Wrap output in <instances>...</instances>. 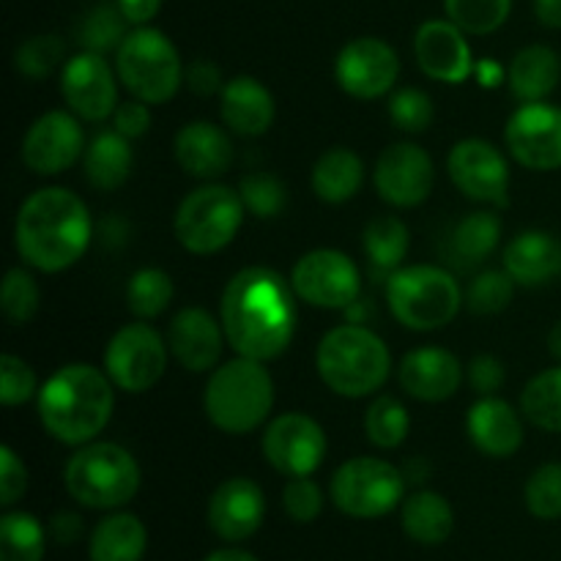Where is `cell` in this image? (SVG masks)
I'll return each instance as SVG.
<instances>
[{"mask_svg":"<svg viewBox=\"0 0 561 561\" xmlns=\"http://www.w3.org/2000/svg\"><path fill=\"white\" fill-rule=\"evenodd\" d=\"M294 285L268 266H247L228 279L219 301L228 345L236 356L272 362L288 351L296 334Z\"/></svg>","mask_w":561,"mask_h":561,"instance_id":"6da1fadb","label":"cell"},{"mask_svg":"<svg viewBox=\"0 0 561 561\" xmlns=\"http://www.w3.org/2000/svg\"><path fill=\"white\" fill-rule=\"evenodd\" d=\"M91 211L66 186L36 190L14 219V247L27 266L58 274L75 266L91 244Z\"/></svg>","mask_w":561,"mask_h":561,"instance_id":"7a4b0ae2","label":"cell"},{"mask_svg":"<svg viewBox=\"0 0 561 561\" xmlns=\"http://www.w3.org/2000/svg\"><path fill=\"white\" fill-rule=\"evenodd\" d=\"M113 389L115 383L110 381L104 367L99 370L82 362L58 367L36 394L44 431L66 447L93 442L110 425L115 409Z\"/></svg>","mask_w":561,"mask_h":561,"instance_id":"3957f363","label":"cell"},{"mask_svg":"<svg viewBox=\"0 0 561 561\" xmlns=\"http://www.w3.org/2000/svg\"><path fill=\"white\" fill-rule=\"evenodd\" d=\"M316 367L334 394L359 400L389 381L392 354L373 329L348 321L323 334L316 351Z\"/></svg>","mask_w":561,"mask_h":561,"instance_id":"277c9868","label":"cell"},{"mask_svg":"<svg viewBox=\"0 0 561 561\" xmlns=\"http://www.w3.org/2000/svg\"><path fill=\"white\" fill-rule=\"evenodd\" d=\"M208 422L228 436H247L263 427L274 409V378L266 362L236 359L214 367L203 392Z\"/></svg>","mask_w":561,"mask_h":561,"instance_id":"5b68a950","label":"cell"},{"mask_svg":"<svg viewBox=\"0 0 561 561\" xmlns=\"http://www.w3.org/2000/svg\"><path fill=\"white\" fill-rule=\"evenodd\" d=\"M69 496L88 510H115L140 491V466L135 455L113 442H88L77 447L64 469Z\"/></svg>","mask_w":561,"mask_h":561,"instance_id":"8992f818","label":"cell"},{"mask_svg":"<svg viewBox=\"0 0 561 561\" xmlns=\"http://www.w3.org/2000/svg\"><path fill=\"white\" fill-rule=\"evenodd\" d=\"M392 316L411 332H436L460 312V285L442 266H405L387 277Z\"/></svg>","mask_w":561,"mask_h":561,"instance_id":"52a82bcc","label":"cell"},{"mask_svg":"<svg viewBox=\"0 0 561 561\" xmlns=\"http://www.w3.org/2000/svg\"><path fill=\"white\" fill-rule=\"evenodd\" d=\"M115 71L126 91L146 104H164L184 85V64L162 31L137 25L115 49Z\"/></svg>","mask_w":561,"mask_h":561,"instance_id":"ba28073f","label":"cell"},{"mask_svg":"<svg viewBox=\"0 0 561 561\" xmlns=\"http://www.w3.org/2000/svg\"><path fill=\"white\" fill-rule=\"evenodd\" d=\"M244 211L241 195L230 186H197L175 208V239L192 255H214L236 239Z\"/></svg>","mask_w":561,"mask_h":561,"instance_id":"9c48e42d","label":"cell"},{"mask_svg":"<svg viewBox=\"0 0 561 561\" xmlns=\"http://www.w3.org/2000/svg\"><path fill=\"white\" fill-rule=\"evenodd\" d=\"M403 496L405 474L381 458H351L332 477L334 507L351 518H383Z\"/></svg>","mask_w":561,"mask_h":561,"instance_id":"30bf717a","label":"cell"},{"mask_svg":"<svg viewBox=\"0 0 561 561\" xmlns=\"http://www.w3.org/2000/svg\"><path fill=\"white\" fill-rule=\"evenodd\" d=\"M168 337L157 332L151 323H126L110 337L104 348V373L115 389L129 394H142L159 383L168 367Z\"/></svg>","mask_w":561,"mask_h":561,"instance_id":"8fae6325","label":"cell"},{"mask_svg":"<svg viewBox=\"0 0 561 561\" xmlns=\"http://www.w3.org/2000/svg\"><path fill=\"white\" fill-rule=\"evenodd\" d=\"M290 285L299 301L318 310H348L362 296L359 266L340 250L305 252L290 268Z\"/></svg>","mask_w":561,"mask_h":561,"instance_id":"7c38bea8","label":"cell"},{"mask_svg":"<svg viewBox=\"0 0 561 561\" xmlns=\"http://www.w3.org/2000/svg\"><path fill=\"white\" fill-rule=\"evenodd\" d=\"M510 157L526 170H561V107L551 102H526L504 126Z\"/></svg>","mask_w":561,"mask_h":561,"instance_id":"4fadbf2b","label":"cell"},{"mask_svg":"<svg viewBox=\"0 0 561 561\" xmlns=\"http://www.w3.org/2000/svg\"><path fill=\"white\" fill-rule=\"evenodd\" d=\"M263 458L283 477H310L327 458V433L312 416L288 411L272 420L263 431Z\"/></svg>","mask_w":561,"mask_h":561,"instance_id":"5bb4252c","label":"cell"},{"mask_svg":"<svg viewBox=\"0 0 561 561\" xmlns=\"http://www.w3.org/2000/svg\"><path fill=\"white\" fill-rule=\"evenodd\" d=\"M447 170L453 184L469 201L485 206H507L510 201V164L493 142L469 137L455 142L447 157Z\"/></svg>","mask_w":561,"mask_h":561,"instance_id":"9a60e30c","label":"cell"},{"mask_svg":"<svg viewBox=\"0 0 561 561\" xmlns=\"http://www.w3.org/2000/svg\"><path fill=\"white\" fill-rule=\"evenodd\" d=\"M60 93L71 113L82 121H107L118 107V71L99 53L71 55L60 71Z\"/></svg>","mask_w":561,"mask_h":561,"instance_id":"2e32d148","label":"cell"},{"mask_svg":"<svg viewBox=\"0 0 561 561\" xmlns=\"http://www.w3.org/2000/svg\"><path fill=\"white\" fill-rule=\"evenodd\" d=\"M400 75V58L383 38L359 36L345 44L334 58V80L348 96L378 99L387 96Z\"/></svg>","mask_w":561,"mask_h":561,"instance_id":"e0dca14e","label":"cell"},{"mask_svg":"<svg viewBox=\"0 0 561 561\" xmlns=\"http://www.w3.org/2000/svg\"><path fill=\"white\" fill-rule=\"evenodd\" d=\"M376 192L394 208H414L431 197L436 168L431 153L416 142H394L383 148L373 170Z\"/></svg>","mask_w":561,"mask_h":561,"instance_id":"ac0fdd59","label":"cell"},{"mask_svg":"<svg viewBox=\"0 0 561 561\" xmlns=\"http://www.w3.org/2000/svg\"><path fill=\"white\" fill-rule=\"evenodd\" d=\"M85 153V131L75 113L49 110L38 115L22 140V162L36 175H58Z\"/></svg>","mask_w":561,"mask_h":561,"instance_id":"d6986e66","label":"cell"},{"mask_svg":"<svg viewBox=\"0 0 561 561\" xmlns=\"http://www.w3.org/2000/svg\"><path fill=\"white\" fill-rule=\"evenodd\" d=\"M469 33L460 31L453 20H427L414 33V55L420 69L431 80L460 85L474 75V53Z\"/></svg>","mask_w":561,"mask_h":561,"instance_id":"ffe728a7","label":"cell"},{"mask_svg":"<svg viewBox=\"0 0 561 561\" xmlns=\"http://www.w3.org/2000/svg\"><path fill=\"white\" fill-rule=\"evenodd\" d=\"M225 343L222 321L203 307H184L168 327L170 356L190 373H208L219 365Z\"/></svg>","mask_w":561,"mask_h":561,"instance_id":"44dd1931","label":"cell"},{"mask_svg":"<svg viewBox=\"0 0 561 561\" xmlns=\"http://www.w3.org/2000/svg\"><path fill=\"white\" fill-rule=\"evenodd\" d=\"M266 518V496L261 485L247 477H230L208 502V526L228 542H241L255 535Z\"/></svg>","mask_w":561,"mask_h":561,"instance_id":"7402d4cb","label":"cell"},{"mask_svg":"<svg viewBox=\"0 0 561 561\" xmlns=\"http://www.w3.org/2000/svg\"><path fill=\"white\" fill-rule=\"evenodd\" d=\"M398 381L409 398L422 403H444L453 398L463 381L458 356L438 345H422L409 351L398 367Z\"/></svg>","mask_w":561,"mask_h":561,"instance_id":"603a6c76","label":"cell"},{"mask_svg":"<svg viewBox=\"0 0 561 561\" xmlns=\"http://www.w3.org/2000/svg\"><path fill=\"white\" fill-rule=\"evenodd\" d=\"M173 157L179 168L192 179L214 181L228 173L236 151L222 126L211 124V121H192L175 131Z\"/></svg>","mask_w":561,"mask_h":561,"instance_id":"cb8c5ba5","label":"cell"},{"mask_svg":"<svg viewBox=\"0 0 561 561\" xmlns=\"http://www.w3.org/2000/svg\"><path fill=\"white\" fill-rule=\"evenodd\" d=\"M471 444L488 458H513L524 447V414L507 400L485 394L477 400L466 416Z\"/></svg>","mask_w":561,"mask_h":561,"instance_id":"d4e9b609","label":"cell"},{"mask_svg":"<svg viewBox=\"0 0 561 561\" xmlns=\"http://www.w3.org/2000/svg\"><path fill=\"white\" fill-rule=\"evenodd\" d=\"M219 115H222V124L236 135L261 137L272 129L277 107H274L272 91L261 80L241 75L225 82L219 93Z\"/></svg>","mask_w":561,"mask_h":561,"instance_id":"484cf974","label":"cell"},{"mask_svg":"<svg viewBox=\"0 0 561 561\" xmlns=\"http://www.w3.org/2000/svg\"><path fill=\"white\" fill-rule=\"evenodd\" d=\"M504 272L526 288L561 277V239L548 230H524L504 247Z\"/></svg>","mask_w":561,"mask_h":561,"instance_id":"4316f807","label":"cell"},{"mask_svg":"<svg viewBox=\"0 0 561 561\" xmlns=\"http://www.w3.org/2000/svg\"><path fill=\"white\" fill-rule=\"evenodd\" d=\"M561 58L546 44H531L515 53L507 69V85L520 104L542 102L559 88Z\"/></svg>","mask_w":561,"mask_h":561,"instance_id":"83f0119b","label":"cell"},{"mask_svg":"<svg viewBox=\"0 0 561 561\" xmlns=\"http://www.w3.org/2000/svg\"><path fill=\"white\" fill-rule=\"evenodd\" d=\"M131 168H135V153H131L129 137L115 129L99 131L82 153V173H85L88 184L99 192L124 186L131 175Z\"/></svg>","mask_w":561,"mask_h":561,"instance_id":"f1b7e54d","label":"cell"},{"mask_svg":"<svg viewBox=\"0 0 561 561\" xmlns=\"http://www.w3.org/2000/svg\"><path fill=\"white\" fill-rule=\"evenodd\" d=\"M310 181L318 201L332 203V206L348 203L351 197L359 195L362 184H365V162L351 148H329L327 153L318 157Z\"/></svg>","mask_w":561,"mask_h":561,"instance_id":"f546056e","label":"cell"},{"mask_svg":"<svg viewBox=\"0 0 561 561\" xmlns=\"http://www.w3.org/2000/svg\"><path fill=\"white\" fill-rule=\"evenodd\" d=\"M148 546V531L137 515L115 513L99 520L91 531V561H140Z\"/></svg>","mask_w":561,"mask_h":561,"instance_id":"4dcf8cb0","label":"cell"},{"mask_svg":"<svg viewBox=\"0 0 561 561\" xmlns=\"http://www.w3.org/2000/svg\"><path fill=\"white\" fill-rule=\"evenodd\" d=\"M403 531L420 546H442L455 529L453 504L433 491H416L403 504Z\"/></svg>","mask_w":561,"mask_h":561,"instance_id":"1f68e13d","label":"cell"},{"mask_svg":"<svg viewBox=\"0 0 561 561\" xmlns=\"http://www.w3.org/2000/svg\"><path fill=\"white\" fill-rule=\"evenodd\" d=\"M362 244H365V255L370 261V268H376L381 274H392L398 272L400 263L409 255L411 236L403 219L389 214V217H378L373 222H367Z\"/></svg>","mask_w":561,"mask_h":561,"instance_id":"d6a6232c","label":"cell"},{"mask_svg":"<svg viewBox=\"0 0 561 561\" xmlns=\"http://www.w3.org/2000/svg\"><path fill=\"white\" fill-rule=\"evenodd\" d=\"M520 414L529 425L561 433V365L537 373L520 392Z\"/></svg>","mask_w":561,"mask_h":561,"instance_id":"836d02e7","label":"cell"},{"mask_svg":"<svg viewBox=\"0 0 561 561\" xmlns=\"http://www.w3.org/2000/svg\"><path fill=\"white\" fill-rule=\"evenodd\" d=\"M175 296L173 277L164 268L146 266L135 272L126 283V307L140 321H151V318L162 316L170 307Z\"/></svg>","mask_w":561,"mask_h":561,"instance_id":"e575fe53","label":"cell"},{"mask_svg":"<svg viewBox=\"0 0 561 561\" xmlns=\"http://www.w3.org/2000/svg\"><path fill=\"white\" fill-rule=\"evenodd\" d=\"M129 20L124 16V11L118 9V3H102L93 5L80 22V31H77V42H80L82 49L88 53H99V55H107L110 49H118L124 44V38L129 36L126 31Z\"/></svg>","mask_w":561,"mask_h":561,"instance_id":"d590c367","label":"cell"},{"mask_svg":"<svg viewBox=\"0 0 561 561\" xmlns=\"http://www.w3.org/2000/svg\"><path fill=\"white\" fill-rule=\"evenodd\" d=\"M502 241V219L493 211H471L453 233V252L466 263H480L496 252Z\"/></svg>","mask_w":561,"mask_h":561,"instance_id":"8d00e7d4","label":"cell"},{"mask_svg":"<svg viewBox=\"0 0 561 561\" xmlns=\"http://www.w3.org/2000/svg\"><path fill=\"white\" fill-rule=\"evenodd\" d=\"M411 416L400 400L381 394L365 411L367 442L378 449H394L409 438Z\"/></svg>","mask_w":561,"mask_h":561,"instance_id":"74e56055","label":"cell"},{"mask_svg":"<svg viewBox=\"0 0 561 561\" xmlns=\"http://www.w3.org/2000/svg\"><path fill=\"white\" fill-rule=\"evenodd\" d=\"M0 561H44V529L33 515H3L0 520Z\"/></svg>","mask_w":561,"mask_h":561,"instance_id":"f35d334b","label":"cell"},{"mask_svg":"<svg viewBox=\"0 0 561 561\" xmlns=\"http://www.w3.org/2000/svg\"><path fill=\"white\" fill-rule=\"evenodd\" d=\"M444 11L469 36H488L510 20L513 0H444Z\"/></svg>","mask_w":561,"mask_h":561,"instance_id":"ab89813d","label":"cell"},{"mask_svg":"<svg viewBox=\"0 0 561 561\" xmlns=\"http://www.w3.org/2000/svg\"><path fill=\"white\" fill-rule=\"evenodd\" d=\"M0 307H3L5 321L14 327H25L36 318L42 307V288L27 268L16 266L5 272L3 285H0Z\"/></svg>","mask_w":561,"mask_h":561,"instance_id":"60d3db41","label":"cell"},{"mask_svg":"<svg viewBox=\"0 0 561 561\" xmlns=\"http://www.w3.org/2000/svg\"><path fill=\"white\" fill-rule=\"evenodd\" d=\"M241 203H244L247 214L257 219H274L283 214L285 203H288V190L283 181L266 170H255L247 173L239 184Z\"/></svg>","mask_w":561,"mask_h":561,"instance_id":"b9f144b4","label":"cell"},{"mask_svg":"<svg viewBox=\"0 0 561 561\" xmlns=\"http://www.w3.org/2000/svg\"><path fill=\"white\" fill-rule=\"evenodd\" d=\"M64 38L55 36V33H38V36L25 38L14 49V69L27 80H42V77L53 75L55 66L64 60Z\"/></svg>","mask_w":561,"mask_h":561,"instance_id":"7bdbcfd3","label":"cell"},{"mask_svg":"<svg viewBox=\"0 0 561 561\" xmlns=\"http://www.w3.org/2000/svg\"><path fill=\"white\" fill-rule=\"evenodd\" d=\"M515 279L507 272H482L477 274L466 290V307L474 316H499L507 310L515 299Z\"/></svg>","mask_w":561,"mask_h":561,"instance_id":"ee69618b","label":"cell"},{"mask_svg":"<svg viewBox=\"0 0 561 561\" xmlns=\"http://www.w3.org/2000/svg\"><path fill=\"white\" fill-rule=\"evenodd\" d=\"M389 118L400 131L422 135V131L431 129L433 118H436V107H433V99L422 88H398L389 96Z\"/></svg>","mask_w":561,"mask_h":561,"instance_id":"f6af8a7d","label":"cell"},{"mask_svg":"<svg viewBox=\"0 0 561 561\" xmlns=\"http://www.w3.org/2000/svg\"><path fill=\"white\" fill-rule=\"evenodd\" d=\"M526 507L540 520L561 518V463H542L526 482Z\"/></svg>","mask_w":561,"mask_h":561,"instance_id":"bcb514c9","label":"cell"},{"mask_svg":"<svg viewBox=\"0 0 561 561\" xmlns=\"http://www.w3.org/2000/svg\"><path fill=\"white\" fill-rule=\"evenodd\" d=\"M38 394V378L36 370L27 365L25 359L14 354L0 356V403L5 409L27 403Z\"/></svg>","mask_w":561,"mask_h":561,"instance_id":"7dc6e473","label":"cell"},{"mask_svg":"<svg viewBox=\"0 0 561 561\" xmlns=\"http://www.w3.org/2000/svg\"><path fill=\"white\" fill-rule=\"evenodd\" d=\"M283 507L296 524H312L323 513V491L310 477H290L283 491Z\"/></svg>","mask_w":561,"mask_h":561,"instance_id":"c3c4849f","label":"cell"},{"mask_svg":"<svg viewBox=\"0 0 561 561\" xmlns=\"http://www.w3.org/2000/svg\"><path fill=\"white\" fill-rule=\"evenodd\" d=\"M27 491V469L11 447H0V504L11 507Z\"/></svg>","mask_w":561,"mask_h":561,"instance_id":"681fc988","label":"cell"},{"mask_svg":"<svg viewBox=\"0 0 561 561\" xmlns=\"http://www.w3.org/2000/svg\"><path fill=\"white\" fill-rule=\"evenodd\" d=\"M507 370H504V362L496 359L493 354H480L471 359L469 365V383L477 394H496L502 389Z\"/></svg>","mask_w":561,"mask_h":561,"instance_id":"f907efd6","label":"cell"},{"mask_svg":"<svg viewBox=\"0 0 561 561\" xmlns=\"http://www.w3.org/2000/svg\"><path fill=\"white\" fill-rule=\"evenodd\" d=\"M113 129L129 137V140H137V137L146 135L151 129V110H148V104L135 96L129 102H121L113 113Z\"/></svg>","mask_w":561,"mask_h":561,"instance_id":"816d5d0a","label":"cell"},{"mask_svg":"<svg viewBox=\"0 0 561 561\" xmlns=\"http://www.w3.org/2000/svg\"><path fill=\"white\" fill-rule=\"evenodd\" d=\"M184 85L190 88L192 93H197V96H217L225 88L222 69L208 58L192 60L184 69Z\"/></svg>","mask_w":561,"mask_h":561,"instance_id":"f5cc1de1","label":"cell"},{"mask_svg":"<svg viewBox=\"0 0 561 561\" xmlns=\"http://www.w3.org/2000/svg\"><path fill=\"white\" fill-rule=\"evenodd\" d=\"M129 25H148L162 9V0H115Z\"/></svg>","mask_w":561,"mask_h":561,"instance_id":"db71d44e","label":"cell"},{"mask_svg":"<svg viewBox=\"0 0 561 561\" xmlns=\"http://www.w3.org/2000/svg\"><path fill=\"white\" fill-rule=\"evenodd\" d=\"M49 531H53V537L58 542H64V546H71V542L80 540V535H82L80 515L58 513L53 518V524H49Z\"/></svg>","mask_w":561,"mask_h":561,"instance_id":"11a10c76","label":"cell"},{"mask_svg":"<svg viewBox=\"0 0 561 561\" xmlns=\"http://www.w3.org/2000/svg\"><path fill=\"white\" fill-rule=\"evenodd\" d=\"M474 77L482 88H499L504 82V66L493 58H482L477 60Z\"/></svg>","mask_w":561,"mask_h":561,"instance_id":"9f6ffc18","label":"cell"},{"mask_svg":"<svg viewBox=\"0 0 561 561\" xmlns=\"http://www.w3.org/2000/svg\"><path fill=\"white\" fill-rule=\"evenodd\" d=\"M535 16L542 27L561 31V0H535Z\"/></svg>","mask_w":561,"mask_h":561,"instance_id":"6f0895ef","label":"cell"},{"mask_svg":"<svg viewBox=\"0 0 561 561\" xmlns=\"http://www.w3.org/2000/svg\"><path fill=\"white\" fill-rule=\"evenodd\" d=\"M203 561H257L252 553L247 551H239V548H222V551H214L208 553Z\"/></svg>","mask_w":561,"mask_h":561,"instance_id":"680465c9","label":"cell"},{"mask_svg":"<svg viewBox=\"0 0 561 561\" xmlns=\"http://www.w3.org/2000/svg\"><path fill=\"white\" fill-rule=\"evenodd\" d=\"M548 351H551L553 359L561 365V321L553 323V329L548 332Z\"/></svg>","mask_w":561,"mask_h":561,"instance_id":"91938a15","label":"cell"}]
</instances>
